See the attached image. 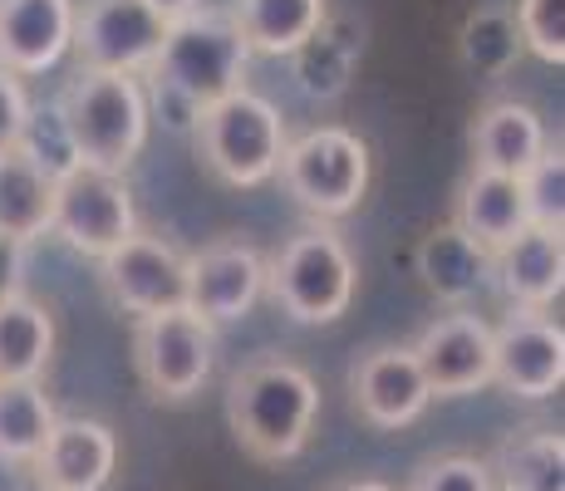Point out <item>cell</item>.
Listing matches in <instances>:
<instances>
[{
    "label": "cell",
    "instance_id": "cell-21",
    "mask_svg": "<svg viewBox=\"0 0 565 491\" xmlns=\"http://www.w3.org/2000/svg\"><path fill=\"white\" fill-rule=\"evenodd\" d=\"M226 15L242 30L246 50L280 60V54H296L324 25L330 0H236Z\"/></svg>",
    "mask_w": 565,
    "mask_h": 491
},
{
    "label": "cell",
    "instance_id": "cell-10",
    "mask_svg": "<svg viewBox=\"0 0 565 491\" xmlns=\"http://www.w3.org/2000/svg\"><path fill=\"white\" fill-rule=\"evenodd\" d=\"M99 286L114 310L128 320H148V314L188 310V256L162 236H128L114 256L99 260Z\"/></svg>",
    "mask_w": 565,
    "mask_h": 491
},
{
    "label": "cell",
    "instance_id": "cell-20",
    "mask_svg": "<svg viewBox=\"0 0 565 491\" xmlns=\"http://www.w3.org/2000/svg\"><path fill=\"white\" fill-rule=\"evenodd\" d=\"M452 226L462 236H472L477 246L492 256L502 250L512 236L526 232V202H521V182L516 178H497V172H467V182L458 188L452 202Z\"/></svg>",
    "mask_w": 565,
    "mask_h": 491
},
{
    "label": "cell",
    "instance_id": "cell-30",
    "mask_svg": "<svg viewBox=\"0 0 565 491\" xmlns=\"http://www.w3.org/2000/svg\"><path fill=\"white\" fill-rule=\"evenodd\" d=\"M521 30V50H531L541 64H565V0H516L512 10Z\"/></svg>",
    "mask_w": 565,
    "mask_h": 491
},
{
    "label": "cell",
    "instance_id": "cell-17",
    "mask_svg": "<svg viewBox=\"0 0 565 491\" xmlns=\"http://www.w3.org/2000/svg\"><path fill=\"white\" fill-rule=\"evenodd\" d=\"M492 286L507 295L512 310L551 314L565 290V236L526 226L502 250H492Z\"/></svg>",
    "mask_w": 565,
    "mask_h": 491
},
{
    "label": "cell",
    "instance_id": "cell-5",
    "mask_svg": "<svg viewBox=\"0 0 565 491\" xmlns=\"http://www.w3.org/2000/svg\"><path fill=\"white\" fill-rule=\"evenodd\" d=\"M246 64H252V50H246L242 30L232 25V15L202 6L198 15L168 25V40H162L153 70L143 79L182 94L198 108H212L226 94L246 89Z\"/></svg>",
    "mask_w": 565,
    "mask_h": 491
},
{
    "label": "cell",
    "instance_id": "cell-4",
    "mask_svg": "<svg viewBox=\"0 0 565 491\" xmlns=\"http://www.w3.org/2000/svg\"><path fill=\"white\" fill-rule=\"evenodd\" d=\"M276 178L296 196V206L310 222H340V216L360 212L374 182V152L354 128L344 124H320L310 134L290 138L280 152Z\"/></svg>",
    "mask_w": 565,
    "mask_h": 491
},
{
    "label": "cell",
    "instance_id": "cell-8",
    "mask_svg": "<svg viewBox=\"0 0 565 491\" xmlns=\"http://www.w3.org/2000/svg\"><path fill=\"white\" fill-rule=\"evenodd\" d=\"M138 232H143V226H138V202H134L128 178L79 168L64 182H54L50 236H60L70 250H79V256H89V260H104Z\"/></svg>",
    "mask_w": 565,
    "mask_h": 491
},
{
    "label": "cell",
    "instance_id": "cell-6",
    "mask_svg": "<svg viewBox=\"0 0 565 491\" xmlns=\"http://www.w3.org/2000/svg\"><path fill=\"white\" fill-rule=\"evenodd\" d=\"M198 158L226 188H266L280 168L290 134L280 108L256 89H236L222 104L202 108L198 118Z\"/></svg>",
    "mask_w": 565,
    "mask_h": 491
},
{
    "label": "cell",
    "instance_id": "cell-37",
    "mask_svg": "<svg viewBox=\"0 0 565 491\" xmlns=\"http://www.w3.org/2000/svg\"><path fill=\"white\" fill-rule=\"evenodd\" d=\"M35 491H40V487H35Z\"/></svg>",
    "mask_w": 565,
    "mask_h": 491
},
{
    "label": "cell",
    "instance_id": "cell-33",
    "mask_svg": "<svg viewBox=\"0 0 565 491\" xmlns=\"http://www.w3.org/2000/svg\"><path fill=\"white\" fill-rule=\"evenodd\" d=\"M148 118L153 124H162L168 134H198V118H202V108L198 104H188L182 94H172V89H148Z\"/></svg>",
    "mask_w": 565,
    "mask_h": 491
},
{
    "label": "cell",
    "instance_id": "cell-2",
    "mask_svg": "<svg viewBox=\"0 0 565 491\" xmlns=\"http://www.w3.org/2000/svg\"><path fill=\"white\" fill-rule=\"evenodd\" d=\"M70 143L79 152L84 168L114 172L124 178L148 148L153 118H148V89L134 74H99V70H74L64 94L54 98Z\"/></svg>",
    "mask_w": 565,
    "mask_h": 491
},
{
    "label": "cell",
    "instance_id": "cell-27",
    "mask_svg": "<svg viewBox=\"0 0 565 491\" xmlns=\"http://www.w3.org/2000/svg\"><path fill=\"white\" fill-rule=\"evenodd\" d=\"M521 54H526V50H521V30H516L512 10L477 6L472 15L462 20V30H458V60L472 74H482V79H502V74L516 70Z\"/></svg>",
    "mask_w": 565,
    "mask_h": 491
},
{
    "label": "cell",
    "instance_id": "cell-31",
    "mask_svg": "<svg viewBox=\"0 0 565 491\" xmlns=\"http://www.w3.org/2000/svg\"><path fill=\"white\" fill-rule=\"evenodd\" d=\"M408 491H492V477H487L482 457L443 452V457H428V462L408 477Z\"/></svg>",
    "mask_w": 565,
    "mask_h": 491
},
{
    "label": "cell",
    "instance_id": "cell-15",
    "mask_svg": "<svg viewBox=\"0 0 565 491\" xmlns=\"http://www.w3.org/2000/svg\"><path fill=\"white\" fill-rule=\"evenodd\" d=\"M30 472L40 491H108L118 472V433L104 418H54Z\"/></svg>",
    "mask_w": 565,
    "mask_h": 491
},
{
    "label": "cell",
    "instance_id": "cell-18",
    "mask_svg": "<svg viewBox=\"0 0 565 491\" xmlns=\"http://www.w3.org/2000/svg\"><path fill=\"white\" fill-rule=\"evenodd\" d=\"M472 172H497V178H521L531 162L546 152L551 134L541 114L521 98H487L472 118Z\"/></svg>",
    "mask_w": 565,
    "mask_h": 491
},
{
    "label": "cell",
    "instance_id": "cell-25",
    "mask_svg": "<svg viewBox=\"0 0 565 491\" xmlns=\"http://www.w3.org/2000/svg\"><path fill=\"white\" fill-rule=\"evenodd\" d=\"M360 30L344 15H324V25L300 45L290 60H296V79L306 98H340L354 79V64H360Z\"/></svg>",
    "mask_w": 565,
    "mask_h": 491
},
{
    "label": "cell",
    "instance_id": "cell-7",
    "mask_svg": "<svg viewBox=\"0 0 565 491\" xmlns=\"http://www.w3.org/2000/svg\"><path fill=\"white\" fill-rule=\"evenodd\" d=\"M216 364V330L192 310L134 320V369L153 403H192Z\"/></svg>",
    "mask_w": 565,
    "mask_h": 491
},
{
    "label": "cell",
    "instance_id": "cell-34",
    "mask_svg": "<svg viewBox=\"0 0 565 491\" xmlns=\"http://www.w3.org/2000/svg\"><path fill=\"white\" fill-rule=\"evenodd\" d=\"M25 295V246L0 236V305Z\"/></svg>",
    "mask_w": 565,
    "mask_h": 491
},
{
    "label": "cell",
    "instance_id": "cell-26",
    "mask_svg": "<svg viewBox=\"0 0 565 491\" xmlns=\"http://www.w3.org/2000/svg\"><path fill=\"white\" fill-rule=\"evenodd\" d=\"M54 418L60 413L40 384H0V467H35Z\"/></svg>",
    "mask_w": 565,
    "mask_h": 491
},
{
    "label": "cell",
    "instance_id": "cell-36",
    "mask_svg": "<svg viewBox=\"0 0 565 491\" xmlns=\"http://www.w3.org/2000/svg\"><path fill=\"white\" fill-rule=\"evenodd\" d=\"M334 491H394V487L374 482V477H360V482H344V487H334Z\"/></svg>",
    "mask_w": 565,
    "mask_h": 491
},
{
    "label": "cell",
    "instance_id": "cell-32",
    "mask_svg": "<svg viewBox=\"0 0 565 491\" xmlns=\"http://www.w3.org/2000/svg\"><path fill=\"white\" fill-rule=\"evenodd\" d=\"M30 118V94H25V79L0 70V152H10L20 143V128Z\"/></svg>",
    "mask_w": 565,
    "mask_h": 491
},
{
    "label": "cell",
    "instance_id": "cell-16",
    "mask_svg": "<svg viewBox=\"0 0 565 491\" xmlns=\"http://www.w3.org/2000/svg\"><path fill=\"white\" fill-rule=\"evenodd\" d=\"M79 0H0V70L15 79L50 74L74 45Z\"/></svg>",
    "mask_w": 565,
    "mask_h": 491
},
{
    "label": "cell",
    "instance_id": "cell-13",
    "mask_svg": "<svg viewBox=\"0 0 565 491\" xmlns=\"http://www.w3.org/2000/svg\"><path fill=\"white\" fill-rule=\"evenodd\" d=\"M408 349L433 398H467L492 384V324L472 310L438 314Z\"/></svg>",
    "mask_w": 565,
    "mask_h": 491
},
{
    "label": "cell",
    "instance_id": "cell-1",
    "mask_svg": "<svg viewBox=\"0 0 565 491\" xmlns=\"http://www.w3.org/2000/svg\"><path fill=\"white\" fill-rule=\"evenodd\" d=\"M320 384L296 359H256L226 384V428L252 462H290L315 438Z\"/></svg>",
    "mask_w": 565,
    "mask_h": 491
},
{
    "label": "cell",
    "instance_id": "cell-29",
    "mask_svg": "<svg viewBox=\"0 0 565 491\" xmlns=\"http://www.w3.org/2000/svg\"><path fill=\"white\" fill-rule=\"evenodd\" d=\"M516 182H521V202H526V222L541 226V232L565 236V148L546 143V152Z\"/></svg>",
    "mask_w": 565,
    "mask_h": 491
},
{
    "label": "cell",
    "instance_id": "cell-35",
    "mask_svg": "<svg viewBox=\"0 0 565 491\" xmlns=\"http://www.w3.org/2000/svg\"><path fill=\"white\" fill-rule=\"evenodd\" d=\"M148 10L162 20V25H178V20H188V15H198L202 10V0H143Z\"/></svg>",
    "mask_w": 565,
    "mask_h": 491
},
{
    "label": "cell",
    "instance_id": "cell-28",
    "mask_svg": "<svg viewBox=\"0 0 565 491\" xmlns=\"http://www.w3.org/2000/svg\"><path fill=\"white\" fill-rule=\"evenodd\" d=\"M15 148L25 152L50 182H64L70 172L84 168L79 152H74V143H70V128H64V118H60L54 104H30V118H25V128H20Z\"/></svg>",
    "mask_w": 565,
    "mask_h": 491
},
{
    "label": "cell",
    "instance_id": "cell-23",
    "mask_svg": "<svg viewBox=\"0 0 565 491\" xmlns=\"http://www.w3.org/2000/svg\"><path fill=\"white\" fill-rule=\"evenodd\" d=\"M54 314L35 295L0 305V384H40L54 359Z\"/></svg>",
    "mask_w": 565,
    "mask_h": 491
},
{
    "label": "cell",
    "instance_id": "cell-11",
    "mask_svg": "<svg viewBox=\"0 0 565 491\" xmlns=\"http://www.w3.org/2000/svg\"><path fill=\"white\" fill-rule=\"evenodd\" d=\"M266 295V250L246 236H222L188 256V310L212 330L242 324Z\"/></svg>",
    "mask_w": 565,
    "mask_h": 491
},
{
    "label": "cell",
    "instance_id": "cell-24",
    "mask_svg": "<svg viewBox=\"0 0 565 491\" xmlns=\"http://www.w3.org/2000/svg\"><path fill=\"white\" fill-rule=\"evenodd\" d=\"M54 216V182L20 148L0 152V236L30 246L35 236H50Z\"/></svg>",
    "mask_w": 565,
    "mask_h": 491
},
{
    "label": "cell",
    "instance_id": "cell-3",
    "mask_svg": "<svg viewBox=\"0 0 565 491\" xmlns=\"http://www.w3.org/2000/svg\"><path fill=\"white\" fill-rule=\"evenodd\" d=\"M360 290V260L330 222H306L266 256V295L296 324H340Z\"/></svg>",
    "mask_w": 565,
    "mask_h": 491
},
{
    "label": "cell",
    "instance_id": "cell-12",
    "mask_svg": "<svg viewBox=\"0 0 565 491\" xmlns=\"http://www.w3.org/2000/svg\"><path fill=\"white\" fill-rule=\"evenodd\" d=\"M492 384L512 398L541 403L565 384V330L541 310H512L492 330Z\"/></svg>",
    "mask_w": 565,
    "mask_h": 491
},
{
    "label": "cell",
    "instance_id": "cell-9",
    "mask_svg": "<svg viewBox=\"0 0 565 491\" xmlns=\"http://www.w3.org/2000/svg\"><path fill=\"white\" fill-rule=\"evenodd\" d=\"M168 25L143 6V0H84L74 10V54L79 70L99 74H134L143 79L153 70Z\"/></svg>",
    "mask_w": 565,
    "mask_h": 491
},
{
    "label": "cell",
    "instance_id": "cell-14",
    "mask_svg": "<svg viewBox=\"0 0 565 491\" xmlns=\"http://www.w3.org/2000/svg\"><path fill=\"white\" fill-rule=\"evenodd\" d=\"M350 403L379 433H398L428 413L433 393L408 344H374L350 364Z\"/></svg>",
    "mask_w": 565,
    "mask_h": 491
},
{
    "label": "cell",
    "instance_id": "cell-19",
    "mask_svg": "<svg viewBox=\"0 0 565 491\" xmlns=\"http://www.w3.org/2000/svg\"><path fill=\"white\" fill-rule=\"evenodd\" d=\"M413 270H418L423 290H428L433 300L462 310V305L472 300V295H482V286L492 280V256H487L472 236H462L452 222H438L433 232H423L418 250H413Z\"/></svg>",
    "mask_w": 565,
    "mask_h": 491
},
{
    "label": "cell",
    "instance_id": "cell-22",
    "mask_svg": "<svg viewBox=\"0 0 565 491\" xmlns=\"http://www.w3.org/2000/svg\"><path fill=\"white\" fill-rule=\"evenodd\" d=\"M492 491H565V438L556 428H516L487 457Z\"/></svg>",
    "mask_w": 565,
    "mask_h": 491
}]
</instances>
